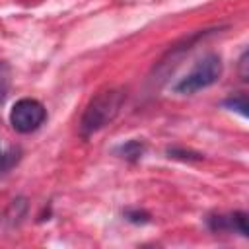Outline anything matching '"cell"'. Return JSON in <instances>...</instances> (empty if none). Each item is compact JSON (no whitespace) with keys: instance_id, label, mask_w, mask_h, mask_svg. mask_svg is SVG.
Returning a JSON list of instances; mask_svg holds the SVG:
<instances>
[{"instance_id":"cell-1","label":"cell","mask_w":249,"mask_h":249,"mask_svg":"<svg viewBox=\"0 0 249 249\" xmlns=\"http://www.w3.org/2000/svg\"><path fill=\"white\" fill-rule=\"evenodd\" d=\"M124 99H126V93L123 88H105L97 91L88 103V107L84 109V115L80 119V134L88 138L99 132L101 128H105L109 123H113Z\"/></svg>"},{"instance_id":"cell-2","label":"cell","mask_w":249,"mask_h":249,"mask_svg":"<svg viewBox=\"0 0 249 249\" xmlns=\"http://www.w3.org/2000/svg\"><path fill=\"white\" fill-rule=\"evenodd\" d=\"M222 70H224V64H222V58L218 54H214V53L204 54L200 60H196L193 70L189 74H185L173 86V91L189 95V93H196L204 88H210L212 84H216L220 80Z\"/></svg>"},{"instance_id":"cell-3","label":"cell","mask_w":249,"mask_h":249,"mask_svg":"<svg viewBox=\"0 0 249 249\" xmlns=\"http://www.w3.org/2000/svg\"><path fill=\"white\" fill-rule=\"evenodd\" d=\"M47 117V109L43 107L41 101L33 99V97H21L14 103L12 111H10V124L14 126V130L27 134L37 130Z\"/></svg>"},{"instance_id":"cell-4","label":"cell","mask_w":249,"mask_h":249,"mask_svg":"<svg viewBox=\"0 0 249 249\" xmlns=\"http://www.w3.org/2000/svg\"><path fill=\"white\" fill-rule=\"evenodd\" d=\"M117 154H119L121 158H124V160L134 161V160L142 158V154H144V144L138 142V140H128V142H124V144H121V146L117 148Z\"/></svg>"},{"instance_id":"cell-5","label":"cell","mask_w":249,"mask_h":249,"mask_svg":"<svg viewBox=\"0 0 249 249\" xmlns=\"http://www.w3.org/2000/svg\"><path fill=\"white\" fill-rule=\"evenodd\" d=\"M10 82H12V70L4 60H0V103L4 101V97L10 89Z\"/></svg>"},{"instance_id":"cell-6","label":"cell","mask_w":249,"mask_h":249,"mask_svg":"<svg viewBox=\"0 0 249 249\" xmlns=\"http://www.w3.org/2000/svg\"><path fill=\"white\" fill-rule=\"evenodd\" d=\"M224 105L226 107H230L231 111H237V113H241L243 117H247L249 115V107H247V97L245 95H237V97H230V99H226L224 101Z\"/></svg>"},{"instance_id":"cell-7","label":"cell","mask_w":249,"mask_h":249,"mask_svg":"<svg viewBox=\"0 0 249 249\" xmlns=\"http://www.w3.org/2000/svg\"><path fill=\"white\" fill-rule=\"evenodd\" d=\"M247 58H249V53L247 51H243V54H241V58H239V76H241V80H249V70H247Z\"/></svg>"},{"instance_id":"cell-8","label":"cell","mask_w":249,"mask_h":249,"mask_svg":"<svg viewBox=\"0 0 249 249\" xmlns=\"http://www.w3.org/2000/svg\"><path fill=\"white\" fill-rule=\"evenodd\" d=\"M126 218H128L130 222H136V224L148 222V216H146L144 212H126Z\"/></svg>"}]
</instances>
